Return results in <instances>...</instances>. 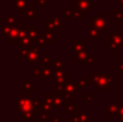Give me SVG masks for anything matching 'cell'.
I'll use <instances>...</instances> for the list:
<instances>
[]
</instances>
